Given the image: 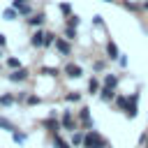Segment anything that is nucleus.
<instances>
[{
	"instance_id": "6",
	"label": "nucleus",
	"mask_w": 148,
	"mask_h": 148,
	"mask_svg": "<svg viewBox=\"0 0 148 148\" xmlns=\"http://www.w3.org/2000/svg\"><path fill=\"white\" fill-rule=\"evenodd\" d=\"M44 39H46V32H42V30H37L32 37H30V44L35 46V49H39V46H44Z\"/></svg>"
},
{
	"instance_id": "31",
	"label": "nucleus",
	"mask_w": 148,
	"mask_h": 148,
	"mask_svg": "<svg viewBox=\"0 0 148 148\" xmlns=\"http://www.w3.org/2000/svg\"><path fill=\"white\" fill-rule=\"evenodd\" d=\"M12 5H14V9H18V7H23V5H28V0H14Z\"/></svg>"
},
{
	"instance_id": "27",
	"label": "nucleus",
	"mask_w": 148,
	"mask_h": 148,
	"mask_svg": "<svg viewBox=\"0 0 148 148\" xmlns=\"http://www.w3.org/2000/svg\"><path fill=\"white\" fill-rule=\"evenodd\" d=\"M123 5H125V9H130V12H136V9H139V5H134V2H130V0H125Z\"/></svg>"
},
{
	"instance_id": "4",
	"label": "nucleus",
	"mask_w": 148,
	"mask_h": 148,
	"mask_svg": "<svg viewBox=\"0 0 148 148\" xmlns=\"http://www.w3.org/2000/svg\"><path fill=\"white\" fill-rule=\"evenodd\" d=\"M65 74H67L69 79H79V76L83 74V69H81L79 65H74V62H69V65H65Z\"/></svg>"
},
{
	"instance_id": "18",
	"label": "nucleus",
	"mask_w": 148,
	"mask_h": 148,
	"mask_svg": "<svg viewBox=\"0 0 148 148\" xmlns=\"http://www.w3.org/2000/svg\"><path fill=\"white\" fill-rule=\"evenodd\" d=\"M0 127H5L7 132H16V127H14V125H12L7 118H0Z\"/></svg>"
},
{
	"instance_id": "22",
	"label": "nucleus",
	"mask_w": 148,
	"mask_h": 148,
	"mask_svg": "<svg viewBox=\"0 0 148 148\" xmlns=\"http://www.w3.org/2000/svg\"><path fill=\"white\" fill-rule=\"evenodd\" d=\"M116 106L125 111V109H127V97H116Z\"/></svg>"
},
{
	"instance_id": "33",
	"label": "nucleus",
	"mask_w": 148,
	"mask_h": 148,
	"mask_svg": "<svg viewBox=\"0 0 148 148\" xmlns=\"http://www.w3.org/2000/svg\"><path fill=\"white\" fill-rule=\"evenodd\" d=\"M5 44H7V37H5V35H2V32H0V49H2V46H5Z\"/></svg>"
},
{
	"instance_id": "30",
	"label": "nucleus",
	"mask_w": 148,
	"mask_h": 148,
	"mask_svg": "<svg viewBox=\"0 0 148 148\" xmlns=\"http://www.w3.org/2000/svg\"><path fill=\"white\" fill-rule=\"evenodd\" d=\"M60 12H62V14H69V12H72V7H69L67 2H62V5H60Z\"/></svg>"
},
{
	"instance_id": "29",
	"label": "nucleus",
	"mask_w": 148,
	"mask_h": 148,
	"mask_svg": "<svg viewBox=\"0 0 148 148\" xmlns=\"http://www.w3.org/2000/svg\"><path fill=\"white\" fill-rule=\"evenodd\" d=\"M25 102H28L30 106H35V104H39V97H37V95H28V99H25Z\"/></svg>"
},
{
	"instance_id": "28",
	"label": "nucleus",
	"mask_w": 148,
	"mask_h": 148,
	"mask_svg": "<svg viewBox=\"0 0 148 148\" xmlns=\"http://www.w3.org/2000/svg\"><path fill=\"white\" fill-rule=\"evenodd\" d=\"M65 99H67V102H79V99H81V95H79V92H69Z\"/></svg>"
},
{
	"instance_id": "13",
	"label": "nucleus",
	"mask_w": 148,
	"mask_h": 148,
	"mask_svg": "<svg viewBox=\"0 0 148 148\" xmlns=\"http://www.w3.org/2000/svg\"><path fill=\"white\" fill-rule=\"evenodd\" d=\"M99 97H102L104 102H109V99H113V88H109V86H104V88L99 90Z\"/></svg>"
},
{
	"instance_id": "12",
	"label": "nucleus",
	"mask_w": 148,
	"mask_h": 148,
	"mask_svg": "<svg viewBox=\"0 0 148 148\" xmlns=\"http://www.w3.org/2000/svg\"><path fill=\"white\" fill-rule=\"evenodd\" d=\"M83 141H86L83 132H72V146H83Z\"/></svg>"
},
{
	"instance_id": "7",
	"label": "nucleus",
	"mask_w": 148,
	"mask_h": 148,
	"mask_svg": "<svg viewBox=\"0 0 148 148\" xmlns=\"http://www.w3.org/2000/svg\"><path fill=\"white\" fill-rule=\"evenodd\" d=\"M106 56H109L111 60H118V58H120V51H118L116 42H106Z\"/></svg>"
},
{
	"instance_id": "10",
	"label": "nucleus",
	"mask_w": 148,
	"mask_h": 148,
	"mask_svg": "<svg viewBox=\"0 0 148 148\" xmlns=\"http://www.w3.org/2000/svg\"><path fill=\"white\" fill-rule=\"evenodd\" d=\"M56 49H58L62 56H69V51H72V49H69V44H67L65 39H56Z\"/></svg>"
},
{
	"instance_id": "17",
	"label": "nucleus",
	"mask_w": 148,
	"mask_h": 148,
	"mask_svg": "<svg viewBox=\"0 0 148 148\" xmlns=\"http://www.w3.org/2000/svg\"><path fill=\"white\" fill-rule=\"evenodd\" d=\"M79 21H81V18H79L76 14H69V16H67V25H69V28H76Z\"/></svg>"
},
{
	"instance_id": "20",
	"label": "nucleus",
	"mask_w": 148,
	"mask_h": 148,
	"mask_svg": "<svg viewBox=\"0 0 148 148\" xmlns=\"http://www.w3.org/2000/svg\"><path fill=\"white\" fill-rule=\"evenodd\" d=\"M42 72H44L46 76H58V74H60L58 67H42Z\"/></svg>"
},
{
	"instance_id": "16",
	"label": "nucleus",
	"mask_w": 148,
	"mask_h": 148,
	"mask_svg": "<svg viewBox=\"0 0 148 148\" xmlns=\"http://www.w3.org/2000/svg\"><path fill=\"white\" fill-rule=\"evenodd\" d=\"M28 23H30V25H42V23H44V14H35L32 18H28Z\"/></svg>"
},
{
	"instance_id": "1",
	"label": "nucleus",
	"mask_w": 148,
	"mask_h": 148,
	"mask_svg": "<svg viewBox=\"0 0 148 148\" xmlns=\"http://www.w3.org/2000/svg\"><path fill=\"white\" fill-rule=\"evenodd\" d=\"M83 146H86V148H109L106 139H104V136H99L95 130L86 134V141H83Z\"/></svg>"
},
{
	"instance_id": "11",
	"label": "nucleus",
	"mask_w": 148,
	"mask_h": 148,
	"mask_svg": "<svg viewBox=\"0 0 148 148\" xmlns=\"http://www.w3.org/2000/svg\"><path fill=\"white\" fill-rule=\"evenodd\" d=\"M99 90H102V88H99V81H97V79L92 76V79L88 81V92H90V95H97Z\"/></svg>"
},
{
	"instance_id": "2",
	"label": "nucleus",
	"mask_w": 148,
	"mask_h": 148,
	"mask_svg": "<svg viewBox=\"0 0 148 148\" xmlns=\"http://www.w3.org/2000/svg\"><path fill=\"white\" fill-rule=\"evenodd\" d=\"M136 104H139V92H134V95L127 99V109H125V116H127V118H134V116L139 113V106H136Z\"/></svg>"
},
{
	"instance_id": "23",
	"label": "nucleus",
	"mask_w": 148,
	"mask_h": 148,
	"mask_svg": "<svg viewBox=\"0 0 148 148\" xmlns=\"http://www.w3.org/2000/svg\"><path fill=\"white\" fill-rule=\"evenodd\" d=\"M2 16H5L7 21H14V18H16V9H7V12H2Z\"/></svg>"
},
{
	"instance_id": "3",
	"label": "nucleus",
	"mask_w": 148,
	"mask_h": 148,
	"mask_svg": "<svg viewBox=\"0 0 148 148\" xmlns=\"http://www.w3.org/2000/svg\"><path fill=\"white\" fill-rule=\"evenodd\" d=\"M60 123H62V127H65V130H72V132H76V127H79L69 111H65V113H62V120H60Z\"/></svg>"
},
{
	"instance_id": "25",
	"label": "nucleus",
	"mask_w": 148,
	"mask_h": 148,
	"mask_svg": "<svg viewBox=\"0 0 148 148\" xmlns=\"http://www.w3.org/2000/svg\"><path fill=\"white\" fill-rule=\"evenodd\" d=\"M0 104L9 106V104H14V97H12V95H2V97H0Z\"/></svg>"
},
{
	"instance_id": "24",
	"label": "nucleus",
	"mask_w": 148,
	"mask_h": 148,
	"mask_svg": "<svg viewBox=\"0 0 148 148\" xmlns=\"http://www.w3.org/2000/svg\"><path fill=\"white\" fill-rule=\"evenodd\" d=\"M56 39H58V37H56L53 32H46V39H44V46H51V44H53Z\"/></svg>"
},
{
	"instance_id": "19",
	"label": "nucleus",
	"mask_w": 148,
	"mask_h": 148,
	"mask_svg": "<svg viewBox=\"0 0 148 148\" xmlns=\"http://www.w3.org/2000/svg\"><path fill=\"white\" fill-rule=\"evenodd\" d=\"M65 39H76V28H65Z\"/></svg>"
},
{
	"instance_id": "32",
	"label": "nucleus",
	"mask_w": 148,
	"mask_h": 148,
	"mask_svg": "<svg viewBox=\"0 0 148 148\" xmlns=\"http://www.w3.org/2000/svg\"><path fill=\"white\" fill-rule=\"evenodd\" d=\"M18 14H30V5H23V7H18Z\"/></svg>"
},
{
	"instance_id": "34",
	"label": "nucleus",
	"mask_w": 148,
	"mask_h": 148,
	"mask_svg": "<svg viewBox=\"0 0 148 148\" xmlns=\"http://www.w3.org/2000/svg\"><path fill=\"white\" fill-rule=\"evenodd\" d=\"M104 2H113V0H104Z\"/></svg>"
},
{
	"instance_id": "26",
	"label": "nucleus",
	"mask_w": 148,
	"mask_h": 148,
	"mask_svg": "<svg viewBox=\"0 0 148 148\" xmlns=\"http://www.w3.org/2000/svg\"><path fill=\"white\" fill-rule=\"evenodd\" d=\"M7 65H9L12 69H18V67H21V62H18V58H9V60H7Z\"/></svg>"
},
{
	"instance_id": "15",
	"label": "nucleus",
	"mask_w": 148,
	"mask_h": 148,
	"mask_svg": "<svg viewBox=\"0 0 148 148\" xmlns=\"http://www.w3.org/2000/svg\"><path fill=\"white\" fill-rule=\"evenodd\" d=\"M53 143H56V148H69V143L65 139H60V134H53Z\"/></svg>"
},
{
	"instance_id": "5",
	"label": "nucleus",
	"mask_w": 148,
	"mask_h": 148,
	"mask_svg": "<svg viewBox=\"0 0 148 148\" xmlns=\"http://www.w3.org/2000/svg\"><path fill=\"white\" fill-rule=\"evenodd\" d=\"M25 79H28V69H25V67H18V69H14V72L9 74V81H14V83H16V81H25Z\"/></svg>"
},
{
	"instance_id": "21",
	"label": "nucleus",
	"mask_w": 148,
	"mask_h": 148,
	"mask_svg": "<svg viewBox=\"0 0 148 148\" xmlns=\"http://www.w3.org/2000/svg\"><path fill=\"white\" fill-rule=\"evenodd\" d=\"M12 139H14L16 143H25V134H23V132H12Z\"/></svg>"
},
{
	"instance_id": "14",
	"label": "nucleus",
	"mask_w": 148,
	"mask_h": 148,
	"mask_svg": "<svg viewBox=\"0 0 148 148\" xmlns=\"http://www.w3.org/2000/svg\"><path fill=\"white\" fill-rule=\"evenodd\" d=\"M104 86L116 88V86H118V76H116V74H106V76H104Z\"/></svg>"
},
{
	"instance_id": "8",
	"label": "nucleus",
	"mask_w": 148,
	"mask_h": 148,
	"mask_svg": "<svg viewBox=\"0 0 148 148\" xmlns=\"http://www.w3.org/2000/svg\"><path fill=\"white\" fill-rule=\"evenodd\" d=\"M79 118H81L83 127H92V120H90V109H88V106H83V109L79 111Z\"/></svg>"
},
{
	"instance_id": "9",
	"label": "nucleus",
	"mask_w": 148,
	"mask_h": 148,
	"mask_svg": "<svg viewBox=\"0 0 148 148\" xmlns=\"http://www.w3.org/2000/svg\"><path fill=\"white\" fill-rule=\"evenodd\" d=\"M44 127H49L53 134H58V132L62 130V123H60V120H56V118H49V120H44Z\"/></svg>"
}]
</instances>
